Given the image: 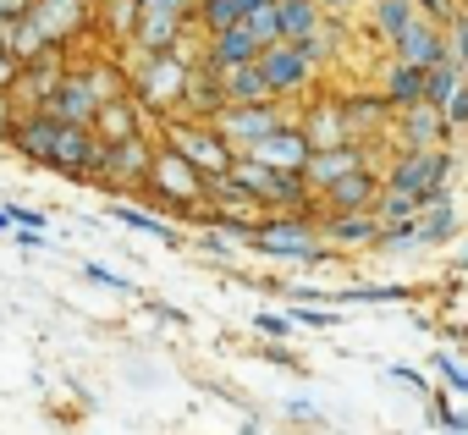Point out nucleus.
Instances as JSON below:
<instances>
[{"label":"nucleus","mask_w":468,"mask_h":435,"mask_svg":"<svg viewBox=\"0 0 468 435\" xmlns=\"http://www.w3.org/2000/svg\"><path fill=\"white\" fill-rule=\"evenodd\" d=\"M12 143H17L28 160H39V165L61 171V176H78V182H83V171H89V149H94V127L50 122L45 111H34V116H23V122L12 127Z\"/></svg>","instance_id":"obj_1"},{"label":"nucleus","mask_w":468,"mask_h":435,"mask_svg":"<svg viewBox=\"0 0 468 435\" xmlns=\"http://www.w3.org/2000/svg\"><path fill=\"white\" fill-rule=\"evenodd\" d=\"M193 72H198V67H187L182 50L138 56V67H133V100H138L144 111H165V105H176V100L187 94Z\"/></svg>","instance_id":"obj_2"},{"label":"nucleus","mask_w":468,"mask_h":435,"mask_svg":"<svg viewBox=\"0 0 468 435\" xmlns=\"http://www.w3.org/2000/svg\"><path fill=\"white\" fill-rule=\"evenodd\" d=\"M160 204H171V209H182V215H198V209H209L204 204V187H209V176L187 160V154H176L171 143L154 154V171H149V182H144Z\"/></svg>","instance_id":"obj_3"},{"label":"nucleus","mask_w":468,"mask_h":435,"mask_svg":"<svg viewBox=\"0 0 468 435\" xmlns=\"http://www.w3.org/2000/svg\"><path fill=\"white\" fill-rule=\"evenodd\" d=\"M165 143H171L176 154H187L204 176H226L231 165H238V149L215 133V122H176V127L165 133Z\"/></svg>","instance_id":"obj_4"},{"label":"nucleus","mask_w":468,"mask_h":435,"mask_svg":"<svg viewBox=\"0 0 468 435\" xmlns=\"http://www.w3.org/2000/svg\"><path fill=\"white\" fill-rule=\"evenodd\" d=\"M187 17H193V0H144V12H138V34H133V50H138V56L176 50V45H182Z\"/></svg>","instance_id":"obj_5"},{"label":"nucleus","mask_w":468,"mask_h":435,"mask_svg":"<svg viewBox=\"0 0 468 435\" xmlns=\"http://www.w3.org/2000/svg\"><path fill=\"white\" fill-rule=\"evenodd\" d=\"M446 176H452V154H446V149H402V160L391 165L386 187L419 198V193H430V187H446Z\"/></svg>","instance_id":"obj_6"},{"label":"nucleus","mask_w":468,"mask_h":435,"mask_svg":"<svg viewBox=\"0 0 468 435\" xmlns=\"http://www.w3.org/2000/svg\"><path fill=\"white\" fill-rule=\"evenodd\" d=\"M276 127H287L282 111H276V100H271V105H226V111L215 116V133H220L231 149H238V154L254 149L260 138H271Z\"/></svg>","instance_id":"obj_7"},{"label":"nucleus","mask_w":468,"mask_h":435,"mask_svg":"<svg viewBox=\"0 0 468 435\" xmlns=\"http://www.w3.org/2000/svg\"><path fill=\"white\" fill-rule=\"evenodd\" d=\"M314 56L303 50V45H292V39H282V45H271L265 56H260V72H265V83H271V94L282 100V94H298L309 78H314Z\"/></svg>","instance_id":"obj_8"},{"label":"nucleus","mask_w":468,"mask_h":435,"mask_svg":"<svg viewBox=\"0 0 468 435\" xmlns=\"http://www.w3.org/2000/svg\"><path fill=\"white\" fill-rule=\"evenodd\" d=\"M320 232L336 249H375L380 232H386V221H380L375 209H336V215H325V221H320Z\"/></svg>","instance_id":"obj_9"},{"label":"nucleus","mask_w":468,"mask_h":435,"mask_svg":"<svg viewBox=\"0 0 468 435\" xmlns=\"http://www.w3.org/2000/svg\"><path fill=\"white\" fill-rule=\"evenodd\" d=\"M94 111H100V100H94V89L78 78V67L56 83V94L45 100V116L50 122H72V127H94Z\"/></svg>","instance_id":"obj_10"},{"label":"nucleus","mask_w":468,"mask_h":435,"mask_svg":"<svg viewBox=\"0 0 468 435\" xmlns=\"http://www.w3.org/2000/svg\"><path fill=\"white\" fill-rule=\"evenodd\" d=\"M243 154H254V160H265V165H282V171H303L309 165V154H314V143H309V133L303 127H276L271 138H260L254 149H243Z\"/></svg>","instance_id":"obj_11"},{"label":"nucleus","mask_w":468,"mask_h":435,"mask_svg":"<svg viewBox=\"0 0 468 435\" xmlns=\"http://www.w3.org/2000/svg\"><path fill=\"white\" fill-rule=\"evenodd\" d=\"M397 127H402V143H408V149H441V143L457 133V127L446 122V111H441V105H430V100L408 105Z\"/></svg>","instance_id":"obj_12"},{"label":"nucleus","mask_w":468,"mask_h":435,"mask_svg":"<svg viewBox=\"0 0 468 435\" xmlns=\"http://www.w3.org/2000/svg\"><path fill=\"white\" fill-rule=\"evenodd\" d=\"M364 165H369L364 143H336V149H314V154H309V165H303V176H309V187H314V193H325L331 182H342L347 171H364Z\"/></svg>","instance_id":"obj_13"},{"label":"nucleus","mask_w":468,"mask_h":435,"mask_svg":"<svg viewBox=\"0 0 468 435\" xmlns=\"http://www.w3.org/2000/svg\"><path fill=\"white\" fill-rule=\"evenodd\" d=\"M391 50H397V61H413V67H441V61H452V39L435 28V23H413L402 39H391Z\"/></svg>","instance_id":"obj_14"},{"label":"nucleus","mask_w":468,"mask_h":435,"mask_svg":"<svg viewBox=\"0 0 468 435\" xmlns=\"http://www.w3.org/2000/svg\"><path fill=\"white\" fill-rule=\"evenodd\" d=\"M260 56H265V45L254 39V28H249V23H238V28H226V34H209L204 67H209V72H220V67H243V61H260Z\"/></svg>","instance_id":"obj_15"},{"label":"nucleus","mask_w":468,"mask_h":435,"mask_svg":"<svg viewBox=\"0 0 468 435\" xmlns=\"http://www.w3.org/2000/svg\"><path fill=\"white\" fill-rule=\"evenodd\" d=\"M154 154H160V149L149 143V133L116 143V165H111V182H105V187H111V193H116V187H144L149 171H154Z\"/></svg>","instance_id":"obj_16"},{"label":"nucleus","mask_w":468,"mask_h":435,"mask_svg":"<svg viewBox=\"0 0 468 435\" xmlns=\"http://www.w3.org/2000/svg\"><path fill=\"white\" fill-rule=\"evenodd\" d=\"M215 78H220V94H226V105H271V100H276V94H271V83H265V72H260V61L220 67Z\"/></svg>","instance_id":"obj_17"},{"label":"nucleus","mask_w":468,"mask_h":435,"mask_svg":"<svg viewBox=\"0 0 468 435\" xmlns=\"http://www.w3.org/2000/svg\"><path fill=\"white\" fill-rule=\"evenodd\" d=\"M94 133H100V138H111V143L144 138V105H138L133 94H122V100H105V105L94 111Z\"/></svg>","instance_id":"obj_18"},{"label":"nucleus","mask_w":468,"mask_h":435,"mask_svg":"<svg viewBox=\"0 0 468 435\" xmlns=\"http://www.w3.org/2000/svg\"><path fill=\"white\" fill-rule=\"evenodd\" d=\"M380 193H386V182L364 165V171H347L342 182H331V187H325V204H331V215H336V209H375Z\"/></svg>","instance_id":"obj_19"},{"label":"nucleus","mask_w":468,"mask_h":435,"mask_svg":"<svg viewBox=\"0 0 468 435\" xmlns=\"http://www.w3.org/2000/svg\"><path fill=\"white\" fill-rule=\"evenodd\" d=\"M391 111H397V105H391L386 94H347V100H342V116H347L353 143H358V138H375V133L391 122Z\"/></svg>","instance_id":"obj_20"},{"label":"nucleus","mask_w":468,"mask_h":435,"mask_svg":"<svg viewBox=\"0 0 468 435\" xmlns=\"http://www.w3.org/2000/svg\"><path fill=\"white\" fill-rule=\"evenodd\" d=\"M34 23H39V34L50 39V45H67L72 39V28L83 23V0H34Z\"/></svg>","instance_id":"obj_21"},{"label":"nucleus","mask_w":468,"mask_h":435,"mask_svg":"<svg viewBox=\"0 0 468 435\" xmlns=\"http://www.w3.org/2000/svg\"><path fill=\"white\" fill-rule=\"evenodd\" d=\"M303 133L314 149H336V143H353L347 133V116H342V100H320L309 116H303Z\"/></svg>","instance_id":"obj_22"},{"label":"nucleus","mask_w":468,"mask_h":435,"mask_svg":"<svg viewBox=\"0 0 468 435\" xmlns=\"http://www.w3.org/2000/svg\"><path fill=\"white\" fill-rule=\"evenodd\" d=\"M424 83H430V67H413V61H391V72H386L380 94H386L397 111H408V105H419V100H424Z\"/></svg>","instance_id":"obj_23"},{"label":"nucleus","mask_w":468,"mask_h":435,"mask_svg":"<svg viewBox=\"0 0 468 435\" xmlns=\"http://www.w3.org/2000/svg\"><path fill=\"white\" fill-rule=\"evenodd\" d=\"M254 6H260V0H193V23H198L204 34H226V28L249 23Z\"/></svg>","instance_id":"obj_24"},{"label":"nucleus","mask_w":468,"mask_h":435,"mask_svg":"<svg viewBox=\"0 0 468 435\" xmlns=\"http://www.w3.org/2000/svg\"><path fill=\"white\" fill-rule=\"evenodd\" d=\"M419 17H424V12H419V0H375V6H369V23H375V34H380L386 45L402 39Z\"/></svg>","instance_id":"obj_25"},{"label":"nucleus","mask_w":468,"mask_h":435,"mask_svg":"<svg viewBox=\"0 0 468 435\" xmlns=\"http://www.w3.org/2000/svg\"><path fill=\"white\" fill-rule=\"evenodd\" d=\"M276 6H282V39H314L325 28L320 0H276Z\"/></svg>","instance_id":"obj_26"},{"label":"nucleus","mask_w":468,"mask_h":435,"mask_svg":"<svg viewBox=\"0 0 468 435\" xmlns=\"http://www.w3.org/2000/svg\"><path fill=\"white\" fill-rule=\"evenodd\" d=\"M78 78L94 89V100H100V105H105V100L133 94V78H122V72H116V61H78Z\"/></svg>","instance_id":"obj_27"},{"label":"nucleus","mask_w":468,"mask_h":435,"mask_svg":"<svg viewBox=\"0 0 468 435\" xmlns=\"http://www.w3.org/2000/svg\"><path fill=\"white\" fill-rule=\"evenodd\" d=\"M446 238H457V204L452 198L419 215V249H441Z\"/></svg>","instance_id":"obj_28"},{"label":"nucleus","mask_w":468,"mask_h":435,"mask_svg":"<svg viewBox=\"0 0 468 435\" xmlns=\"http://www.w3.org/2000/svg\"><path fill=\"white\" fill-rule=\"evenodd\" d=\"M138 12H144V0H100V23L116 39H133L138 34Z\"/></svg>","instance_id":"obj_29"},{"label":"nucleus","mask_w":468,"mask_h":435,"mask_svg":"<svg viewBox=\"0 0 468 435\" xmlns=\"http://www.w3.org/2000/svg\"><path fill=\"white\" fill-rule=\"evenodd\" d=\"M463 78H468V72H463L457 61H441V67H430V83H424V100L446 111V100H452V94L463 89Z\"/></svg>","instance_id":"obj_30"},{"label":"nucleus","mask_w":468,"mask_h":435,"mask_svg":"<svg viewBox=\"0 0 468 435\" xmlns=\"http://www.w3.org/2000/svg\"><path fill=\"white\" fill-rule=\"evenodd\" d=\"M375 215H380V221L386 227H397V221H419V215H424V204L413 198V193H380V204H375Z\"/></svg>","instance_id":"obj_31"},{"label":"nucleus","mask_w":468,"mask_h":435,"mask_svg":"<svg viewBox=\"0 0 468 435\" xmlns=\"http://www.w3.org/2000/svg\"><path fill=\"white\" fill-rule=\"evenodd\" d=\"M111 215H116V221H127V227H138V232H149V238H160V243H176V232H171L165 221H154V215H144V209H127V204H116Z\"/></svg>","instance_id":"obj_32"},{"label":"nucleus","mask_w":468,"mask_h":435,"mask_svg":"<svg viewBox=\"0 0 468 435\" xmlns=\"http://www.w3.org/2000/svg\"><path fill=\"white\" fill-rule=\"evenodd\" d=\"M342 303H397L402 298V287H347V292H336Z\"/></svg>","instance_id":"obj_33"},{"label":"nucleus","mask_w":468,"mask_h":435,"mask_svg":"<svg viewBox=\"0 0 468 435\" xmlns=\"http://www.w3.org/2000/svg\"><path fill=\"white\" fill-rule=\"evenodd\" d=\"M430 419H435L446 435H468V413H457L452 402H430Z\"/></svg>","instance_id":"obj_34"},{"label":"nucleus","mask_w":468,"mask_h":435,"mask_svg":"<svg viewBox=\"0 0 468 435\" xmlns=\"http://www.w3.org/2000/svg\"><path fill=\"white\" fill-rule=\"evenodd\" d=\"M435 375H441L452 391H463V397H468V369H463L457 358H446V353H441V358H435Z\"/></svg>","instance_id":"obj_35"},{"label":"nucleus","mask_w":468,"mask_h":435,"mask_svg":"<svg viewBox=\"0 0 468 435\" xmlns=\"http://www.w3.org/2000/svg\"><path fill=\"white\" fill-rule=\"evenodd\" d=\"M446 39H452V61L468 72V17H463V12H457V23L446 28Z\"/></svg>","instance_id":"obj_36"},{"label":"nucleus","mask_w":468,"mask_h":435,"mask_svg":"<svg viewBox=\"0 0 468 435\" xmlns=\"http://www.w3.org/2000/svg\"><path fill=\"white\" fill-rule=\"evenodd\" d=\"M419 12H424V23H435V28H452V23H457L452 0H419Z\"/></svg>","instance_id":"obj_37"},{"label":"nucleus","mask_w":468,"mask_h":435,"mask_svg":"<svg viewBox=\"0 0 468 435\" xmlns=\"http://www.w3.org/2000/svg\"><path fill=\"white\" fill-rule=\"evenodd\" d=\"M23 72H28V61H23V56H12V50H0V94H6V89H12V83L23 78Z\"/></svg>","instance_id":"obj_38"},{"label":"nucleus","mask_w":468,"mask_h":435,"mask_svg":"<svg viewBox=\"0 0 468 435\" xmlns=\"http://www.w3.org/2000/svg\"><path fill=\"white\" fill-rule=\"evenodd\" d=\"M254 331L282 342V336H292V320H287V314H254Z\"/></svg>","instance_id":"obj_39"},{"label":"nucleus","mask_w":468,"mask_h":435,"mask_svg":"<svg viewBox=\"0 0 468 435\" xmlns=\"http://www.w3.org/2000/svg\"><path fill=\"white\" fill-rule=\"evenodd\" d=\"M292 325H309V331H325V325H336V314H320V309H309V303H298V309H292Z\"/></svg>","instance_id":"obj_40"},{"label":"nucleus","mask_w":468,"mask_h":435,"mask_svg":"<svg viewBox=\"0 0 468 435\" xmlns=\"http://www.w3.org/2000/svg\"><path fill=\"white\" fill-rule=\"evenodd\" d=\"M446 122H452V127H468V83L446 100Z\"/></svg>","instance_id":"obj_41"},{"label":"nucleus","mask_w":468,"mask_h":435,"mask_svg":"<svg viewBox=\"0 0 468 435\" xmlns=\"http://www.w3.org/2000/svg\"><path fill=\"white\" fill-rule=\"evenodd\" d=\"M12 221H17V227H28V232H39V227H45V215H39V209H23V204H12Z\"/></svg>","instance_id":"obj_42"},{"label":"nucleus","mask_w":468,"mask_h":435,"mask_svg":"<svg viewBox=\"0 0 468 435\" xmlns=\"http://www.w3.org/2000/svg\"><path fill=\"white\" fill-rule=\"evenodd\" d=\"M89 276H94V281H100V287H116V292H127V281H122V276H111V271H100V265H94V271H89Z\"/></svg>","instance_id":"obj_43"},{"label":"nucleus","mask_w":468,"mask_h":435,"mask_svg":"<svg viewBox=\"0 0 468 435\" xmlns=\"http://www.w3.org/2000/svg\"><path fill=\"white\" fill-rule=\"evenodd\" d=\"M320 6H325V12H347V6H353V0H320Z\"/></svg>","instance_id":"obj_44"},{"label":"nucleus","mask_w":468,"mask_h":435,"mask_svg":"<svg viewBox=\"0 0 468 435\" xmlns=\"http://www.w3.org/2000/svg\"><path fill=\"white\" fill-rule=\"evenodd\" d=\"M17 221H12V209H0V232H12Z\"/></svg>","instance_id":"obj_45"},{"label":"nucleus","mask_w":468,"mask_h":435,"mask_svg":"<svg viewBox=\"0 0 468 435\" xmlns=\"http://www.w3.org/2000/svg\"><path fill=\"white\" fill-rule=\"evenodd\" d=\"M457 271H468V249H463V254H457Z\"/></svg>","instance_id":"obj_46"},{"label":"nucleus","mask_w":468,"mask_h":435,"mask_svg":"<svg viewBox=\"0 0 468 435\" xmlns=\"http://www.w3.org/2000/svg\"><path fill=\"white\" fill-rule=\"evenodd\" d=\"M463 342H468V336H463Z\"/></svg>","instance_id":"obj_47"}]
</instances>
